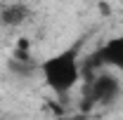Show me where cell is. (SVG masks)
Wrapping results in <instances>:
<instances>
[{
  "mask_svg": "<svg viewBox=\"0 0 123 120\" xmlns=\"http://www.w3.org/2000/svg\"><path fill=\"white\" fill-rule=\"evenodd\" d=\"M97 66H109V68H116V71L123 73V35L109 38L107 43L92 54V59H88L83 64V73H85L88 80L97 73Z\"/></svg>",
  "mask_w": 123,
  "mask_h": 120,
  "instance_id": "obj_3",
  "label": "cell"
},
{
  "mask_svg": "<svg viewBox=\"0 0 123 120\" xmlns=\"http://www.w3.org/2000/svg\"><path fill=\"white\" fill-rule=\"evenodd\" d=\"M0 120H5V118H0Z\"/></svg>",
  "mask_w": 123,
  "mask_h": 120,
  "instance_id": "obj_5",
  "label": "cell"
},
{
  "mask_svg": "<svg viewBox=\"0 0 123 120\" xmlns=\"http://www.w3.org/2000/svg\"><path fill=\"white\" fill-rule=\"evenodd\" d=\"M40 75L45 80V85L55 94H66L78 85L80 75H83V61H80V43L66 47L57 54L47 57L38 64Z\"/></svg>",
  "mask_w": 123,
  "mask_h": 120,
  "instance_id": "obj_1",
  "label": "cell"
},
{
  "mask_svg": "<svg viewBox=\"0 0 123 120\" xmlns=\"http://www.w3.org/2000/svg\"><path fill=\"white\" fill-rule=\"evenodd\" d=\"M121 97V80L109 71H97L88 80L85 92V108L90 106H109Z\"/></svg>",
  "mask_w": 123,
  "mask_h": 120,
  "instance_id": "obj_2",
  "label": "cell"
},
{
  "mask_svg": "<svg viewBox=\"0 0 123 120\" xmlns=\"http://www.w3.org/2000/svg\"><path fill=\"white\" fill-rule=\"evenodd\" d=\"M31 14V7L24 2H10V5H2L0 7V24L7 26V28H14L21 26Z\"/></svg>",
  "mask_w": 123,
  "mask_h": 120,
  "instance_id": "obj_4",
  "label": "cell"
}]
</instances>
